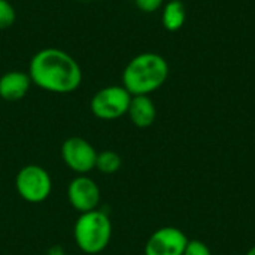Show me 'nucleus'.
I'll return each instance as SVG.
<instances>
[{
  "instance_id": "f257e3e1",
  "label": "nucleus",
  "mask_w": 255,
  "mask_h": 255,
  "mask_svg": "<svg viewBox=\"0 0 255 255\" xmlns=\"http://www.w3.org/2000/svg\"><path fill=\"white\" fill-rule=\"evenodd\" d=\"M31 84L52 94H69L82 84V69L79 63L66 51L58 48H43L37 51L28 63Z\"/></svg>"
},
{
  "instance_id": "f03ea898",
  "label": "nucleus",
  "mask_w": 255,
  "mask_h": 255,
  "mask_svg": "<svg viewBox=\"0 0 255 255\" xmlns=\"http://www.w3.org/2000/svg\"><path fill=\"white\" fill-rule=\"evenodd\" d=\"M169 78V63L157 52L134 55L123 70V87L131 96H149Z\"/></svg>"
},
{
  "instance_id": "7ed1b4c3",
  "label": "nucleus",
  "mask_w": 255,
  "mask_h": 255,
  "mask_svg": "<svg viewBox=\"0 0 255 255\" xmlns=\"http://www.w3.org/2000/svg\"><path fill=\"white\" fill-rule=\"evenodd\" d=\"M73 239L76 247L85 254L103 253L112 239V221L108 212L97 208L79 214L73 227Z\"/></svg>"
},
{
  "instance_id": "20e7f679",
  "label": "nucleus",
  "mask_w": 255,
  "mask_h": 255,
  "mask_svg": "<svg viewBox=\"0 0 255 255\" xmlns=\"http://www.w3.org/2000/svg\"><path fill=\"white\" fill-rule=\"evenodd\" d=\"M131 97L123 85H108L94 93L90 100V111L99 120L114 121L127 115Z\"/></svg>"
},
{
  "instance_id": "39448f33",
  "label": "nucleus",
  "mask_w": 255,
  "mask_h": 255,
  "mask_svg": "<svg viewBox=\"0 0 255 255\" xmlns=\"http://www.w3.org/2000/svg\"><path fill=\"white\" fill-rule=\"evenodd\" d=\"M15 188L18 196L27 203H42L52 191L51 175L37 164H27L19 169L15 178Z\"/></svg>"
},
{
  "instance_id": "423d86ee",
  "label": "nucleus",
  "mask_w": 255,
  "mask_h": 255,
  "mask_svg": "<svg viewBox=\"0 0 255 255\" xmlns=\"http://www.w3.org/2000/svg\"><path fill=\"white\" fill-rule=\"evenodd\" d=\"M96 148L84 137H67L61 145V157L64 164L76 175H87L96 169Z\"/></svg>"
},
{
  "instance_id": "0eeeda50",
  "label": "nucleus",
  "mask_w": 255,
  "mask_h": 255,
  "mask_svg": "<svg viewBox=\"0 0 255 255\" xmlns=\"http://www.w3.org/2000/svg\"><path fill=\"white\" fill-rule=\"evenodd\" d=\"M187 235L178 227H161L155 230L145 244V255H184L187 244Z\"/></svg>"
},
{
  "instance_id": "6e6552de",
  "label": "nucleus",
  "mask_w": 255,
  "mask_h": 255,
  "mask_svg": "<svg viewBox=\"0 0 255 255\" xmlns=\"http://www.w3.org/2000/svg\"><path fill=\"white\" fill-rule=\"evenodd\" d=\"M100 199V188L88 175H78L67 185V200L79 214L97 209Z\"/></svg>"
},
{
  "instance_id": "1a4fd4ad",
  "label": "nucleus",
  "mask_w": 255,
  "mask_h": 255,
  "mask_svg": "<svg viewBox=\"0 0 255 255\" xmlns=\"http://www.w3.org/2000/svg\"><path fill=\"white\" fill-rule=\"evenodd\" d=\"M31 87L27 72L9 70L0 76V97L6 102H18L24 99Z\"/></svg>"
},
{
  "instance_id": "9d476101",
  "label": "nucleus",
  "mask_w": 255,
  "mask_h": 255,
  "mask_svg": "<svg viewBox=\"0 0 255 255\" xmlns=\"http://www.w3.org/2000/svg\"><path fill=\"white\" fill-rule=\"evenodd\" d=\"M127 117L134 127L148 128L154 124L157 118L155 103L149 96H133L127 111Z\"/></svg>"
},
{
  "instance_id": "9b49d317",
  "label": "nucleus",
  "mask_w": 255,
  "mask_h": 255,
  "mask_svg": "<svg viewBox=\"0 0 255 255\" xmlns=\"http://www.w3.org/2000/svg\"><path fill=\"white\" fill-rule=\"evenodd\" d=\"M187 19L185 4L181 0H169L161 10V24L167 31H178Z\"/></svg>"
},
{
  "instance_id": "f8f14e48",
  "label": "nucleus",
  "mask_w": 255,
  "mask_h": 255,
  "mask_svg": "<svg viewBox=\"0 0 255 255\" xmlns=\"http://www.w3.org/2000/svg\"><path fill=\"white\" fill-rule=\"evenodd\" d=\"M123 166V158L115 151H102L97 154L96 160V169L103 175H114L117 173Z\"/></svg>"
},
{
  "instance_id": "ddd939ff",
  "label": "nucleus",
  "mask_w": 255,
  "mask_h": 255,
  "mask_svg": "<svg viewBox=\"0 0 255 255\" xmlns=\"http://www.w3.org/2000/svg\"><path fill=\"white\" fill-rule=\"evenodd\" d=\"M16 19L15 7L9 0H0V30L9 28Z\"/></svg>"
},
{
  "instance_id": "4468645a",
  "label": "nucleus",
  "mask_w": 255,
  "mask_h": 255,
  "mask_svg": "<svg viewBox=\"0 0 255 255\" xmlns=\"http://www.w3.org/2000/svg\"><path fill=\"white\" fill-rule=\"evenodd\" d=\"M184 255H212V251L205 242L193 239V241H188Z\"/></svg>"
},
{
  "instance_id": "2eb2a0df",
  "label": "nucleus",
  "mask_w": 255,
  "mask_h": 255,
  "mask_svg": "<svg viewBox=\"0 0 255 255\" xmlns=\"http://www.w3.org/2000/svg\"><path fill=\"white\" fill-rule=\"evenodd\" d=\"M164 0H134V4L139 10L145 13H152L163 6Z\"/></svg>"
},
{
  "instance_id": "dca6fc26",
  "label": "nucleus",
  "mask_w": 255,
  "mask_h": 255,
  "mask_svg": "<svg viewBox=\"0 0 255 255\" xmlns=\"http://www.w3.org/2000/svg\"><path fill=\"white\" fill-rule=\"evenodd\" d=\"M245 255H255V245L253 247V248H250V250H248V253H247Z\"/></svg>"
},
{
  "instance_id": "f3484780",
  "label": "nucleus",
  "mask_w": 255,
  "mask_h": 255,
  "mask_svg": "<svg viewBox=\"0 0 255 255\" xmlns=\"http://www.w3.org/2000/svg\"><path fill=\"white\" fill-rule=\"evenodd\" d=\"M79 1H87V0H79Z\"/></svg>"
}]
</instances>
